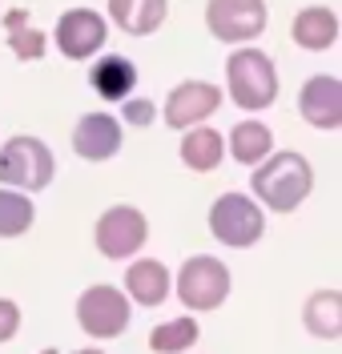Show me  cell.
I'll return each instance as SVG.
<instances>
[{
	"mask_svg": "<svg viewBox=\"0 0 342 354\" xmlns=\"http://www.w3.org/2000/svg\"><path fill=\"white\" fill-rule=\"evenodd\" d=\"M165 0H109V17L117 21V28H125L129 37H149L158 32L165 21Z\"/></svg>",
	"mask_w": 342,
	"mask_h": 354,
	"instance_id": "16",
	"label": "cell"
},
{
	"mask_svg": "<svg viewBox=\"0 0 342 354\" xmlns=\"http://www.w3.org/2000/svg\"><path fill=\"white\" fill-rule=\"evenodd\" d=\"M77 354H101V351H97V346H93V351H77Z\"/></svg>",
	"mask_w": 342,
	"mask_h": 354,
	"instance_id": "26",
	"label": "cell"
},
{
	"mask_svg": "<svg viewBox=\"0 0 342 354\" xmlns=\"http://www.w3.org/2000/svg\"><path fill=\"white\" fill-rule=\"evenodd\" d=\"M129 298L117 286H89L77 298V322L93 338H117L129 326Z\"/></svg>",
	"mask_w": 342,
	"mask_h": 354,
	"instance_id": "6",
	"label": "cell"
},
{
	"mask_svg": "<svg viewBox=\"0 0 342 354\" xmlns=\"http://www.w3.org/2000/svg\"><path fill=\"white\" fill-rule=\"evenodd\" d=\"M294 41L302 44L306 53H326L330 44L339 41V17H334L326 4L302 8L294 17Z\"/></svg>",
	"mask_w": 342,
	"mask_h": 354,
	"instance_id": "15",
	"label": "cell"
},
{
	"mask_svg": "<svg viewBox=\"0 0 342 354\" xmlns=\"http://www.w3.org/2000/svg\"><path fill=\"white\" fill-rule=\"evenodd\" d=\"M226 81H229V97L234 105L246 113L270 109L274 97H278V73L274 61L258 48H238L226 61Z\"/></svg>",
	"mask_w": 342,
	"mask_h": 354,
	"instance_id": "2",
	"label": "cell"
},
{
	"mask_svg": "<svg viewBox=\"0 0 342 354\" xmlns=\"http://www.w3.org/2000/svg\"><path fill=\"white\" fill-rule=\"evenodd\" d=\"M89 81H93V88H97V97H105V101H125L137 85V68H133L129 57L105 53V57L89 68Z\"/></svg>",
	"mask_w": 342,
	"mask_h": 354,
	"instance_id": "13",
	"label": "cell"
},
{
	"mask_svg": "<svg viewBox=\"0 0 342 354\" xmlns=\"http://www.w3.org/2000/svg\"><path fill=\"white\" fill-rule=\"evenodd\" d=\"M153 117H158L153 101H129V105H125V121H129V125H149Z\"/></svg>",
	"mask_w": 342,
	"mask_h": 354,
	"instance_id": "24",
	"label": "cell"
},
{
	"mask_svg": "<svg viewBox=\"0 0 342 354\" xmlns=\"http://www.w3.org/2000/svg\"><path fill=\"white\" fill-rule=\"evenodd\" d=\"M302 322L306 330L322 338V342H334L342 334V294L339 290H319L306 298V310H302Z\"/></svg>",
	"mask_w": 342,
	"mask_h": 354,
	"instance_id": "17",
	"label": "cell"
},
{
	"mask_svg": "<svg viewBox=\"0 0 342 354\" xmlns=\"http://www.w3.org/2000/svg\"><path fill=\"white\" fill-rule=\"evenodd\" d=\"M41 354H61V351H57V346H48V351H41Z\"/></svg>",
	"mask_w": 342,
	"mask_h": 354,
	"instance_id": "25",
	"label": "cell"
},
{
	"mask_svg": "<svg viewBox=\"0 0 342 354\" xmlns=\"http://www.w3.org/2000/svg\"><path fill=\"white\" fill-rule=\"evenodd\" d=\"M145 234H149V221H145V214L133 209V205H113V209H105L101 221H97V230H93L97 250H101L105 258H133L137 250L145 245Z\"/></svg>",
	"mask_w": 342,
	"mask_h": 354,
	"instance_id": "8",
	"label": "cell"
},
{
	"mask_svg": "<svg viewBox=\"0 0 342 354\" xmlns=\"http://www.w3.org/2000/svg\"><path fill=\"white\" fill-rule=\"evenodd\" d=\"M205 28L226 44H246L266 28V4L262 0H209Z\"/></svg>",
	"mask_w": 342,
	"mask_h": 354,
	"instance_id": "7",
	"label": "cell"
},
{
	"mask_svg": "<svg viewBox=\"0 0 342 354\" xmlns=\"http://www.w3.org/2000/svg\"><path fill=\"white\" fill-rule=\"evenodd\" d=\"M229 294V270L209 254H198L178 274V298L189 310H218Z\"/></svg>",
	"mask_w": 342,
	"mask_h": 354,
	"instance_id": "5",
	"label": "cell"
},
{
	"mask_svg": "<svg viewBox=\"0 0 342 354\" xmlns=\"http://www.w3.org/2000/svg\"><path fill=\"white\" fill-rule=\"evenodd\" d=\"M222 153H226V141L218 137V129H205V125H193L182 141V161L193 169V174H209L222 165Z\"/></svg>",
	"mask_w": 342,
	"mask_h": 354,
	"instance_id": "18",
	"label": "cell"
},
{
	"mask_svg": "<svg viewBox=\"0 0 342 354\" xmlns=\"http://www.w3.org/2000/svg\"><path fill=\"white\" fill-rule=\"evenodd\" d=\"M73 149L85 161H109L121 149V125L109 113H85L73 129Z\"/></svg>",
	"mask_w": 342,
	"mask_h": 354,
	"instance_id": "12",
	"label": "cell"
},
{
	"mask_svg": "<svg viewBox=\"0 0 342 354\" xmlns=\"http://www.w3.org/2000/svg\"><path fill=\"white\" fill-rule=\"evenodd\" d=\"M198 342V322L193 318H173V322H161L158 330L149 334V351L158 354H182Z\"/></svg>",
	"mask_w": 342,
	"mask_h": 354,
	"instance_id": "22",
	"label": "cell"
},
{
	"mask_svg": "<svg viewBox=\"0 0 342 354\" xmlns=\"http://www.w3.org/2000/svg\"><path fill=\"white\" fill-rule=\"evenodd\" d=\"M105 17L93 8H68L65 17L57 21V48L65 53L68 61H85L105 44Z\"/></svg>",
	"mask_w": 342,
	"mask_h": 354,
	"instance_id": "10",
	"label": "cell"
},
{
	"mask_svg": "<svg viewBox=\"0 0 342 354\" xmlns=\"http://www.w3.org/2000/svg\"><path fill=\"white\" fill-rule=\"evenodd\" d=\"M125 290H129V298H133L137 306H161L165 298H169V270L153 258H141V262L129 266V274H125Z\"/></svg>",
	"mask_w": 342,
	"mask_h": 354,
	"instance_id": "14",
	"label": "cell"
},
{
	"mask_svg": "<svg viewBox=\"0 0 342 354\" xmlns=\"http://www.w3.org/2000/svg\"><path fill=\"white\" fill-rule=\"evenodd\" d=\"M4 32H8V48L17 53V61H41L45 57L48 37L41 28L28 24V12L24 8H8L4 12Z\"/></svg>",
	"mask_w": 342,
	"mask_h": 354,
	"instance_id": "20",
	"label": "cell"
},
{
	"mask_svg": "<svg viewBox=\"0 0 342 354\" xmlns=\"http://www.w3.org/2000/svg\"><path fill=\"white\" fill-rule=\"evenodd\" d=\"M229 153H234V161H242V165H262L274 153V133L262 121H242V125H234V133H229Z\"/></svg>",
	"mask_w": 342,
	"mask_h": 354,
	"instance_id": "19",
	"label": "cell"
},
{
	"mask_svg": "<svg viewBox=\"0 0 342 354\" xmlns=\"http://www.w3.org/2000/svg\"><path fill=\"white\" fill-rule=\"evenodd\" d=\"M53 174H57V161L41 137L17 133L0 145V181L4 185H17L21 194H37L53 181Z\"/></svg>",
	"mask_w": 342,
	"mask_h": 354,
	"instance_id": "3",
	"label": "cell"
},
{
	"mask_svg": "<svg viewBox=\"0 0 342 354\" xmlns=\"http://www.w3.org/2000/svg\"><path fill=\"white\" fill-rule=\"evenodd\" d=\"M222 105V88L209 81H182L165 101V125L169 129H193L202 125L209 113H218Z\"/></svg>",
	"mask_w": 342,
	"mask_h": 354,
	"instance_id": "9",
	"label": "cell"
},
{
	"mask_svg": "<svg viewBox=\"0 0 342 354\" xmlns=\"http://www.w3.org/2000/svg\"><path fill=\"white\" fill-rule=\"evenodd\" d=\"M209 230L218 242L234 245V250H246L262 238L266 230V218L258 209V201L246 198V194H222L209 209Z\"/></svg>",
	"mask_w": 342,
	"mask_h": 354,
	"instance_id": "4",
	"label": "cell"
},
{
	"mask_svg": "<svg viewBox=\"0 0 342 354\" xmlns=\"http://www.w3.org/2000/svg\"><path fill=\"white\" fill-rule=\"evenodd\" d=\"M298 113L314 129H339L342 125V81L334 77H310L298 93Z\"/></svg>",
	"mask_w": 342,
	"mask_h": 354,
	"instance_id": "11",
	"label": "cell"
},
{
	"mask_svg": "<svg viewBox=\"0 0 342 354\" xmlns=\"http://www.w3.org/2000/svg\"><path fill=\"white\" fill-rule=\"evenodd\" d=\"M310 189H314V169L294 149L270 153L254 169V198L274 214H294L298 205L310 198Z\"/></svg>",
	"mask_w": 342,
	"mask_h": 354,
	"instance_id": "1",
	"label": "cell"
},
{
	"mask_svg": "<svg viewBox=\"0 0 342 354\" xmlns=\"http://www.w3.org/2000/svg\"><path fill=\"white\" fill-rule=\"evenodd\" d=\"M17 330H21V306L8 302V298H0V342H8Z\"/></svg>",
	"mask_w": 342,
	"mask_h": 354,
	"instance_id": "23",
	"label": "cell"
},
{
	"mask_svg": "<svg viewBox=\"0 0 342 354\" xmlns=\"http://www.w3.org/2000/svg\"><path fill=\"white\" fill-rule=\"evenodd\" d=\"M37 209L32 201L17 194V189H0V238H21L24 230L32 225Z\"/></svg>",
	"mask_w": 342,
	"mask_h": 354,
	"instance_id": "21",
	"label": "cell"
}]
</instances>
